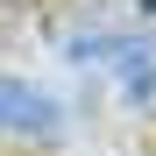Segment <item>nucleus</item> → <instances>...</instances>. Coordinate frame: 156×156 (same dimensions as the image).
<instances>
[{"mask_svg":"<svg viewBox=\"0 0 156 156\" xmlns=\"http://www.w3.org/2000/svg\"><path fill=\"white\" fill-rule=\"evenodd\" d=\"M0 128H14V135H57L64 128V107L57 99H43L36 85H14V78H0Z\"/></svg>","mask_w":156,"mask_h":156,"instance_id":"f257e3e1","label":"nucleus"},{"mask_svg":"<svg viewBox=\"0 0 156 156\" xmlns=\"http://www.w3.org/2000/svg\"><path fill=\"white\" fill-rule=\"evenodd\" d=\"M142 7H149V14H156V0H142Z\"/></svg>","mask_w":156,"mask_h":156,"instance_id":"f03ea898","label":"nucleus"}]
</instances>
